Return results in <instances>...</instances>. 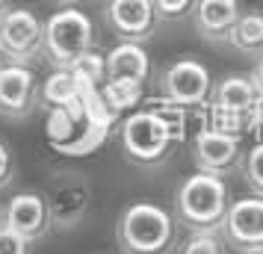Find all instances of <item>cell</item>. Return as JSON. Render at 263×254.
Returning <instances> with one entry per match:
<instances>
[{
    "label": "cell",
    "mask_w": 263,
    "mask_h": 254,
    "mask_svg": "<svg viewBox=\"0 0 263 254\" xmlns=\"http://www.w3.org/2000/svg\"><path fill=\"white\" fill-rule=\"evenodd\" d=\"M104 21L119 42H133V45L148 42L160 24L151 0H107Z\"/></svg>",
    "instance_id": "obj_11"
},
{
    "label": "cell",
    "mask_w": 263,
    "mask_h": 254,
    "mask_svg": "<svg viewBox=\"0 0 263 254\" xmlns=\"http://www.w3.org/2000/svg\"><path fill=\"white\" fill-rule=\"evenodd\" d=\"M77 95H80V86H77V80L71 77V71H68V68H57V71L42 83V89H39V104H45L48 109L68 107Z\"/></svg>",
    "instance_id": "obj_17"
},
{
    "label": "cell",
    "mask_w": 263,
    "mask_h": 254,
    "mask_svg": "<svg viewBox=\"0 0 263 254\" xmlns=\"http://www.w3.org/2000/svg\"><path fill=\"white\" fill-rule=\"evenodd\" d=\"M254 101H257V89L251 83V77H246V74H225L219 83H213V92H210L207 107L249 115V109L254 107Z\"/></svg>",
    "instance_id": "obj_15"
},
{
    "label": "cell",
    "mask_w": 263,
    "mask_h": 254,
    "mask_svg": "<svg viewBox=\"0 0 263 254\" xmlns=\"http://www.w3.org/2000/svg\"><path fill=\"white\" fill-rule=\"evenodd\" d=\"M119 142H121V154L130 163L142 166V169L163 166L175 154V148H178V139L172 136L166 121L148 107L121 121Z\"/></svg>",
    "instance_id": "obj_3"
},
{
    "label": "cell",
    "mask_w": 263,
    "mask_h": 254,
    "mask_svg": "<svg viewBox=\"0 0 263 254\" xmlns=\"http://www.w3.org/2000/svg\"><path fill=\"white\" fill-rule=\"evenodd\" d=\"M0 53L6 62L33 65L45 56V21L33 9H6L0 15Z\"/></svg>",
    "instance_id": "obj_5"
},
{
    "label": "cell",
    "mask_w": 263,
    "mask_h": 254,
    "mask_svg": "<svg viewBox=\"0 0 263 254\" xmlns=\"http://www.w3.org/2000/svg\"><path fill=\"white\" fill-rule=\"evenodd\" d=\"M249 133H254L257 142H263V95H257L254 107L249 109Z\"/></svg>",
    "instance_id": "obj_26"
},
{
    "label": "cell",
    "mask_w": 263,
    "mask_h": 254,
    "mask_svg": "<svg viewBox=\"0 0 263 254\" xmlns=\"http://www.w3.org/2000/svg\"><path fill=\"white\" fill-rule=\"evenodd\" d=\"M30 245L33 242H27L24 237H18V233L0 225V254H30Z\"/></svg>",
    "instance_id": "obj_24"
},
{
    "label": "cell",
    "mask_w": 263,
    "mask_h": 254,
    "mask_svg": "<svg viewBox=\"0 0 263 254\" xmlns=\"http://www.w3.org/2000/svg\"><path fill=\"white\" fill-rule=\"evenodd\" d=\"M148 109H154L160 119L166 121V127L172 130V136L178 139V145L186 139V107H178V104H172V101H166V97H151L148 104H145Z\"/></svg>",
    "instance_id": "obj_20"
},
{
    "label": "cell",
    "mask_w": 263,
    "mask_h": 254,
    "mask_svg": "<svg viewBox=\"0 0 263 254\" xmlns=\"http://www.w3.org/2000/svg\"><path fill=\"white\" fill-rule=\"evenodd\" d=\"M249 254H263V251H249Z\"/></svg>",
    "instance_id": "obj_30"
},
{
    "label": "cell",
    "mask_w": 263,
    "mask_h": 254,
    "mask_svg": "<svg viewBox=\"0 0 263 254\" xmlns=\"http://www.w3.org/2000/svg\"><path fill=\"white\" fill-rule=\"evenodd\" d=\"M39 107V83L30 65H0V115L9 121L30 119Z\"/></svg>",
    "instance_id": "obj_10"
},
{
    "label": "cell",
    "mask_w": 263,
    "mask_h": 254,
    "mask_svg": "<svg viewBox=\"0 0 263 254\" xmlns=\"http://www.w3.org/2000/svg\"><path fill=\"white\" fill-rule=\"evenodd\" d=\"M101 92V101L107 104V109L119 119L124 109L136 107L139 101L145 97V86H136V83H112V80H104V86L98 89Z\"/></svg>",
    "instance_id": "obj_19"
},
{
    "label": "cell",
    "mask_w": 263,
    "mask_h": 254,
    "mask_svg": "<svg viewBox=\"0 0 263 254\" xmlns=\"http://www.w3.org/2000/svg\"><path fill=\"white\" fill-rule=\"evenodd\" d=\"M15 178V160H12V151L6 148V142H0V192L12 183Z\"/></svg>",
    "instance_id": "obj_25"
},
{
    "label": "cell",
    "mask_w": 263,
    "mask_h": 254,
    "mask_svg": "<svg viewBox=\"0 0 263 254\" xmlns=\"http://www.w3.org/2000/svg\"><path fill=\"white\" fill-rule=\"evenodd\" d=\"M6 12V0H0V15Z\"/></svg>",
    "instance_id": "obj_28"
},
{
    "label": "cell",
    "mask_w": 263,
    "mask_h": 254,
    "mask_svg": "<svg viewBox=\"0 0 263 254\" xmlns=\"http://www.w3.org/2000/svg\"><path fill=\"white\" fill-rule=\"evenodd\" d=\"M239 15H242L239 0H195L192 24L207 45H228Z\"/></svg>",
    "instance_id": "obj_13"
},
{
    "label": "cell",
    "mask_w": 263,
    "mask_h": 254,
    "mask_svg": "<svg viewBox=\"0 0 263 254\" xmlns=\"http://www.w3.org/2000/svg\"><path fill=\"white\" fill-rule=\"evenodd\" d=\"M251 83H254V89H257V95H263V56L257 60V65L251 68Z\"/></svg>",
    "instance_id": "obj_27"
},
{
    "label": "cell",
    "mask_w": 263,
    "mask_h": 254,
    "mask_svg": "<svg viewBox=\"0 0 263 254\" xmlns=\"http://www.w3.org/2000/svg\"><path fill=\"white\" fill-rule=\"evenodd\" d=\"M225 245L228 242L222 240L219 230H210V233H190L186 242L178 248V254H228Z\"/></svg>",
    "instance_id": "obj_22"
},
{
    "label": "cell",
    "mask_w": 263,
    "mask_h": 254,
    "mask_svg": "<svg viewBox=\"0 0 263 254\" xmlns=\"http://www.w3.org/2000/svg\"><path fill=\"white\" fill-rule=\"evenodd\" d=\"M228 45H231L234 50H239L242 56L260 60V56H263V12L251 9V12L239 15L237 27L231 30Z\"/></svg>",
    "instance_id": "obj_16"
},
{
    "label": "cell",
    "mask_w": 263,
    "mask_h": 254,
    "mask_svg": "<svg viewBox=\"0 0 263 254\" xmlns=\"http://www.w3.org/2000/svg\"><path fill=\"white\" fill-rule=\"evenodd\" d=\"M57 3H65V6H71V3H77V0H57Z\"/></svg>",
    "instance_id": "obj_29"
},
{
    "label": "cell",
    "mask_w": 263,
    "mask_h": 254,
    "mask_svg": "<svg viewBox=\"0 0 263 254\" xmlns=\"http://www.w3.org/2000/svg\"><path fill=\"white\" fill-rule=\"evenodd\" d=\"M95 50V24L80 9H60L45 21V56L57 68H68L77 56Z\"/></svg>",
    "instance_id": "obj_4"
},
{
    "label": "cell",
    "mask_w": 263,
    "mask_h": 254,
    "mask_svg": "<svg viewBox=\"0 0 263 254\" xmlns=\"http://www.w3.org/2000/svg\"><path fill=\"white\" fill-rule=\"evenodd\" d=\"M228 183L216 174H190L175 192V219L190 233H210L222 228L228 213Z\"/></svg>",
    "instance_id": "obj_2"
},
{
    "label": "cell",
    "mask_w": 263,
    "mask_h": 254,
    "mask_svg": "<svg viewBox=\"0 0 263 254\" xmlns=\"http://www.w3.org/2000/svg\"><path fill=\"white\" fill-rule=\"evenodd\" d=\"M0 65H3V53H0Z\"/></svg>",
    "instance_id": "obj_31"
},
{
    "label": "cell",
    "mask_w": 263,
    "mask_h": 254,
    "mask_svg": "<svg viewBox=\"0 0 263 254\" xmlns=\"http://www.w3.org/2000/svg\"><path fill=\"white\" fill-rule=\"evenodd\" d=\"M242 178L249 183L251 195H257L263 198V142H254V145L246 151V157H242Z\"/></svg>",
    "instance_id": "obj_21"
},
{
    "label": "cell",
    "mask_w": 263,
    "mask_h": 254,
    "mask_svg": "<svg viewBox=\"0 0 263 254\" xmlns=\"http://www.w3.org/2000/svg\"><path fill=\"white\" fill-rule=\"evenodd\" d=\"M222 240L234 245L239 254L263 251V198H237L228 204L222 219Z\"/></svg>",
    "instance_id": "obj_9"
},
{
    "label": "cell",
    "mask_w": 263,
    "mask_h": 254,
    "mask_svg": "<svg viewBox=\"0 0 263 254\" xmlns=\"http://www.w3.org/2000/svg\"><path fill=\"white\" fill-rule=\"evenodd\" d=\"M104 60H107V80H112V83L145 86V80L151 77V56L142 45L119 42Z\"/></svg>",
    "instance_id": "obj_14"
},
{
    "label": "cell",
    "mask_w": 263,
    "mask_h": 254,
    "mask_svg": "<svg viewBox=\"0 0 263 254\" xmlns=\"http://www.w3.org/2000/svg\"><path fill=\"white\" fill-rule=\"evenodd\" d=\"M242 157L246 151L239 145V136L198 127V133L192 139V160H195V169L204 174H216V178L237 174L242 169Z\"/></svg>",
    "instance_id": "obj_8"
},
{
    "label": "cell",
    "mask_w": 263,
    "mask_h": 254,
    "mask_svg": "<svg viewBox=\"0 0 263 254\" xmlns=\"http://www.w3.org/2000/svg\"><path fill=\"white\" fill-rule=\"evenodd\" d=\"M157 89H160V97H166L178 107L198 109L207 107V101H210L213 77H210V68L204 62L192 60V56H180L168 68L160 71Z\"/></svg>",
    "instance_id": "obj_7"
},
{
    "label": "cell",
    "mask_w": 263,
    "mask_h": 254,
    "mask_svg": "<svg viewBox=\"0 0 263 254\" xmlns=\"http://www.w3.org/2000/svg\"><path fill=\"white\" fill-rule=\"evenodd\" d=\"M154 3V12L160 21H168V24H178L183 18H190L192 9H195V0H151Z\"/></svg>",
    "instance_id": "obj_23"
},
{
    "label": "cell",
    "mask_w": 263,
    "mask_h": 254,
    "mask_svg": "<svg viewBox=\"0 0 263 254\" xmlns=\"http://www.w3.org/2000/svg\"><path fill=\"white\" fill-rule=\"evenodd\" d=\"M42 198L48 204L50 228L74 230L92 207V186L77 171H57L48 181Z\"/></svg>",
    "instance_id": "obj_6"
},
{
    "label": "cell",
    "mask_w": 263,
    "mask_h": 254,
    "mask_svg": "<svg viewBox=\"0 0 263 254\" xmlns=\"http://www.w3.org/2000/svg\"><path fill=\"white\" fill-rule=\"evenodd\" d=\"M175 216L157 201H133L119 213L116 242L124 254H172L175 251Z\"/></svg>",
    "instance_id": "obj_1"
},
{
    "label": "cell",
    "mask_w": 263,
    "mask_h": 254,
    "mask_svg": "<svg viewBox=\"0 0 263 254\" xmlns=\"http://www.w3.org/2000/svg\"><path fill=\"white\" fill-rule=\"evenodd\" d=\"M0 225L9 228L12 233H18V237H24L27 242H39L50 230L48 204H45L42 192L12 195L3 207V213H0Z\"/></svg>",
    "instance_id": "obj_12"
},
{
    "label": "cell",
    "mask_w": 263,
    "mask_h": 254,
    "mask_svg": "<svg viewBox=\"0 0 263 254\" xmlns=\"http://www.w3.org/2000/svg\"><path fill=\"white\" fill-rule=\"evenodd\" d=\"M68 71H71V77L77 80L80 92L101 89V86H104V80H107V60H104L98 50H89V53L77 56V60L68 65Z\"/></svg>",
    "instance_id": "obj_18"
}]
</instances>
